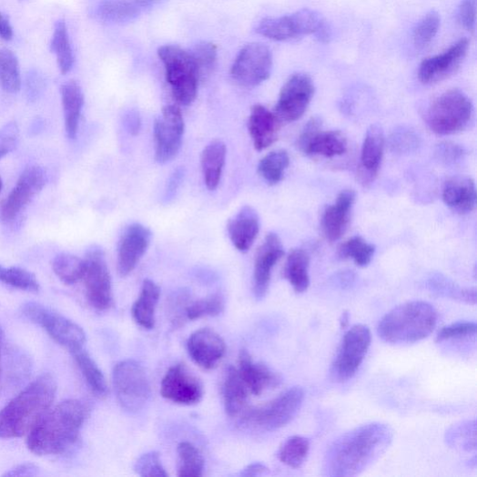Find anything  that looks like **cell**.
<instances>
[{
    "label": "cell",
    "mask_w": 477,
    "mask_h": 477,
    "mask_svg": "<svg viewBox=\"0 0 477 477\" xmlns=\"http://www.w3.org/2000/svg\"><path fill=\"white\" fill-rule=\"evenodd\" d=\"M18 141L19 127L16 123H9L0 130V158L12 152Z\"/></svg>",
    "instance_id": "obj_52"
},
{
    "label": "cell",
    "mask_w": 477,
    "mask_h": 477,
    "mask_svg": "<svg viewBox=\"0 0 477 477\" xmlns=\"http://www.w3.org/2000/svg\"><path fill=\"white\" fill-rule=\"evenodd\" d=\"M281 123L276 115L262 105H255L249 119V131L255 148L262 151L278 138Z\"/></svg>",
    "instance_id": "obj_26"
},
{
    "label": "cell",
    "mask_w": 477,
    "mask_h": 477,
    "mask_svg": "<svg viewBox=\"0 0 477 477\" xmlns=\"http://www.w3.org/2000/svg\"><path fill=\"white\" fill-rule=\"evenodd\" d=\"M191 360L204 370L215 369L226 352L224 340L210 329L195 331L188 340Z\"/></svg>",
    "instance_id": "obj_22"
},
{
    "label": "cell",
    "mask_w": 477,
    "mask_h": 477,
    "mask_svg": "<svg viewBox=\"0 0 477 477\" xmlns=\"http://www.w3.org/2000/svg\"><path fill=\"white\" fill-rule=\"evenodd\" d=\"M385 137L382 128L374 125L371 126L365 136L362 152L361 166L362 168L370 177H376L384 154Z\"/></svg>",
    "instance_id": "obj_32"
},
{
    "label": "cell",
    "mask_w": 477,
    "mask_h": 477,
    "mask_svg": "<svg viewBox=\"0 0 477 477\" xmlns=\"http://www.w3.org/2000/svg\"><path fill=\"white\" fill-rule=\"evenodd\" d=\"M2 188H3V180L2 178H0V191H2Z\"/></svg>",
    "instance_id": "obj_63"
},
{
    "label": "cell",
    "mask_w": 477,
    "mask_h": 477,
    "mask_svg": "<svg viewBox=\"0 0 477 477\" xmlns=\"http://www.w3.org/2000/svg\"><path fill=\"white\" fill-rule=\"evenodd\" d=\"M256 31L275 42H288L308 35H316L322 41L329 38L326 21L321 15L310 9H302L289 15L264 18L257 25Z\"/></svg>",
    "instance_id": "obj_6"
},
{
    "label": "cell",
    "mask_w": 477,
    "mask_h": 477,
    "mask_svg": "<svg viewBox=\"0 0 477 477\" xmlns=\"http://www.w3.org/2000/svg\"><path fill=\"white\" fill-rule=\"evenodd\" d=\"M157 56L165 66L175 100L182 106L191 105L197 97L200 77L189 52L177 46H165L158 48Z\"/></svg>",
    "instance_id": "obj_7"
},
{
    "label": "cell",
    "mask_w": 477,
    "mask_h": 477,
    "mask_svg": "<svg viewBox=\"0 0 477 477\" xmlns=\"http://www.w3.org/2000/svg\"><path fill=\"white\" fill-rule=\"evenodd\" d=\"M473 105L462 91L453 89L435 98L426 111L429 129L439 136H452L466 130L473 121Z\"/></svg>",
    "instance_id": "obj_5"
},
{
    "label": "cell",
    "mask_w": 477,
    "mask_h": 477,
    "mask_svg": "<svg viewBox=\"0 0 477 477\" xmlns=\"http://www.w3.org/2000/svg\"><path fill=\"white\" fill-rule=\"evenodd\" d=\"M476 324L473 322H457L444 327L437 334L435 341L441 343L446 340L473 337L476 334Z\"/></svg>",
    "instance_id": "obj_50"
},
{
    "label": "cell",
    "mask_w": 477,
    "mask_h": 477,
    "mask_svg": "<svg viewBox=\"0 0 477 477\" xmlns=\"http://www.w3.org/2000/svg\"><path fill=\"white\" fill-rule=\"evenodd\" d=\"M309 268L310 257L304 249H297L290 252L286 263L285 277L298 294L306 292L310 287Z\"/></svg>",
    "instance_id": "obj_34"
},
{
    "label": "cell",
    "mask_w": 477,
    "mask_h": 477,
    "mask_svg": "<svg viewBox=\"0 0 477 477\" xmlns=\"http://www.w3.org/2000/svg\"><path fill=\"white\" fill-rule=\"evenodd\" d=\"M429 289L440 297L459 300L471 305L476 303V289H462L442 275H434L428 282Z\"/></svg>",
    "instance_id": "obj_38"
},
{
    "label": "cell",
    "mask_w": 477,
    "mask_h": 477,
    "mask_svg": "<svg viewBox=\"0 0 477 477\" xmlns=\"http://www.w3.org/2000/svg\"><path fill=\"white\" fill-rule=\"evenodd\" d=\"M458 19L466 30L474 32L476 25V0H462L458 11Z\"/></svg>",
    "instance_id": "obj_53"
},
{
    "label": "cell",
    "mask_w": 477,
    "mask_h": 477,
    "mask_svg": "<svg viewBox=\"0 0 477 477\" xmlns=\"http://www.w3.org/2000/svg\"><path fill=\"white\" fill-rule=\"evenodd\" d=\"M314 93V84L310 76L294 74L283 86L274 114L281 124L298 121L305 114Z\"/></svg>",
    "instance_id": "obj_14"
},
{
    "label": "cell",
    "mask_w": 477,
    "mask_h": 477,
    "mask_svg": "<svg viewBox=\"0 0 477 477\" xmlns=\"http://www.w3.org/2000/svg\"><path fill=\"white\" fill-rule=\"evenodd\" d=\"M140 9L131 0H102L97 15L105 22L113 24H126L136 20Z\"/></svg>",
    "instance_id": "obj_35"
},
{
    "label": "cell",
    "mask_w": 477,
    "mask_h": 477,
    "mask_svg": "<svg viewBox=\"0 0 477 477\" xmlns=\"http://www.w3.org/2000/svg\"><path fill=\"white\" fill-rule=\"evenodd\" d=\"M238 373L249 391L260 395L265 391L279 386L282 382L277 375L266 365L255 363L248 350H242L238 355Z\"/></svg>",
    "instance_id": "obj_25"
},
{
    "label": "cell",
    "mask_w": 477,
    "mask_h": 477,
    "mask_svg": "<svg viewBox=\"0 0 477 477\" xmlns=\"http://www.w3.org/2000/svg\"><path fill=\"white\" fill-rule=\"evenodd\" d=\"M5 333L2 327H0V389L3 388L5 381V355H6Z\"/></svg>",
    "instance_id": "obj_56"
},
{
    "label": "cell",
    "mask_w": 477,
    "mask_h": 477,
    "mask_svg": "<svg viewBox=\"0 0 477 477\" xmlns=\"http://www.w3.org/2000/svg\"><path fill=\"white\" fill-rule=\"evenodd\" d=\"M161 296V289L153 281H144L141 293L134 303L132 315L134 320L145 330H152L155 326V311Z\"/></svg>",
    "instance_id": "obj_30"
},
{
    "label": "cell",
    "mask_w": 477,
    "mask_h": 477,
    "mask_svg": "<svg viewBox=\"0 0 477 477\" xmlns=\"http://www.w3.org/2000/svg\"><path fill=\"white\" fill-rule=\"evenodd\" d=\"M161 394L164 399L179 405H195L204 396V387L184 364H178L169 369L163 379Z\"/></svg>",
    "instance_id": "obj_17"
},
{
    "label": "cell",
    "mask_w": 477,
    "mask_h": 477,
    "mask_svg": "<svg viewBox=\"0 0 477 477\" xmlns=\"http://www.w3.org/2000/svg\"><path fill=\"white\" fill-rule=\"evenodd\" d=\"M468 50V39L462 38L444 53L423 60L419 68L421 84L430 86L444 81L460 67Z\"/></svg>",
    "instance_id": "obj_19"
},
{
    "label": "cell",
    "mask_w": 477,
    "mask_h": 477,
    "mask_svg": "<svg viewBox=\"0 0 477 477\" xmlns=\"http://www.w3.org/2000/svg\"><path fill=\"white\" fill-rule=\"evenodd\" d=\"M227 156L226 145L213 141L204 149L201 157L205 184L209 190H216L220 183Z\"/></svg>",
    "instance_id": "obj_31"
},
{
    "label": "cell",
    "mask_w": 477,
    "mask_h": 477,
    "mask_svg": "<svg viewBox=\"0 0 477 477\" xmlns=\"http://www.w3.org/2000/svg\"><path fill=\"white\" fill-rule=\"evenodd\" d=\"M61 96L66 136L73 140L77 135L85 96L81 86L75 81H70L62 86Z\"/></svg>",
    "instance_id": "obj_28"
},
{
    "label": "cell",
    "mask_w": 477,
    "mask_h": 477,
    "mask_svg": "<svg viewBox=\"0 0 477 477\" xmlns=\"http://www.w3.org/2000/svg\"><path fill=\"white\" fill-rule=\"evenodd\" d=\"M269 469L262 463H252L242 472V476H259L267 473Z\"/></svg>",
    "instance_id": "obj_58"
},
{
    "label": "cell",
    "mask_w": 477,
    "mask_h": 477,
    "mask_svg": "<svg viewBox=\"0 0 477 477\" xmlns=\"http://www.w3.org/2000/svg\"><path fill=\"white\" fill-rule=\"evenodd\" d=\"M22 79L17 56L8 49L0 50V86L11 94L21 89Z\"/></svg>",
    "instance_id": "obj_39"
},
{
    "label": "cell",
    "mask_w": 477,
    "mask_h": 477,
    "mask_svg": "<svg viewBox=\"0 0 477 477\" xmlns=\"http://www.w3.org/2000/svg\"><path fill=\"white\" fill-rule=\"evenodd\" d=\"M37 470L33 463H24L11 469L5 476H33L37 473Z\"/></svg>",
    "instance_id": "obj_55"
},
{
    "label": "cell",
    "mask_w": 477,
    "mask_h": 477,
    "mask_svg": "<svg viewBox=\"0 0 477 477\" xmlns=\"http://www.w3.org/2000/svg\"><path fill=\"white\" fill-rule=\"evenodd\" d=\"M14 31L10 21L6 16L0 13V37L10 41L13 38Z\"/></svg>",
    "instance_id": "obj_57"
},
{
    "label": "cell",
    "mask_w": 477,
    "mask_h": 477,
    "mask_svg": "<svg viewBox=\"0 0 477 477\" xmlns=\"http://www.w3.org/2000/svg\"><path fill=\"white\" fill-rule=\"evenodd\" d=\"M57 385L54 377L45 374L23 390L0 411V439H18L51 409Z\"/></svg>",
    "instance_id": "obj_3"
},
{
    "label": "cell",
    "mask_w": 477,
    "mask_h": 477,
    "mask_svg": "<svg viewBox=\"0 0 477 477\" xmlns=\"http://www.w3.org/2000/svg\"><path fill=\"white\" fill-rule=\"evenodd\" d=\"M225 299L222 295L215 294L207 299L190 303L186 308L187 320L194 321L207 316H217L223 312Z\"/></svg>",
    "instance_id": "obj_47"
},
{
    "label": "cell",
    "mask_w": 477,
    "mask_h": 477,
    "mask_svg": "<svg viewBox=\"0 0 477 477\" xmlns=\"http://www.w3.org/2000/svg\"><path fill=\"white\" fill-rule=\"evenodd\" d=\"M127 123L129 129L131 130V133L137 134L139 132L140 121L139 117L137 115L131 116Z\"/></svg>",
    "instance_id": "obj_61"
},
{
    "label": "cell",
    "mask_w": 477,
    "mask_h": 477,
    "mask_svg": "<svg viewBox=\"0 0 477 477\" xmlns=\"http://www.w3.org/2000/svg\"><path fill=\"white\" fill-rule=\"evenodd\" d=\"M393 439L391 428L372 422L340 435L329 448L324 471L329 476H354L361 473L389 449Z\"/></svg>",
    "instance_id": "obj_1"
},
{
    "label": "cell",
    "mask_w": 477,
    "mask_h": 477,
    "mask_svg": "<svg viewBox=\"0 0 477 477\" xmlns=\"http://www.w3.org/2000/svg\"><path fill=\"white\" fill-rule=\"evenodd\" d=\"M435 155L441 163L453 166L463 160L466 151L460 145L443 142L436 147Z\"/></svg>",
    "instance_id": "obj_51"
},
{
    "label": "cell",
    "mask_w": 477,
    "mask_h": 477,
    "mask_svg": "<svg viewBox=\"0 0 477 477\" xmlns=\"http://www.w3.org/2000/svg\"><path fill=\"white\" fill-rule=\"evenodd\" d=\"M354 202L355 192L345 189L340 193L337 201L326 209L322 218V228L329 241L340 240L346 232Z\"/></svg>",
    "instance_id": "obj_23"
},
{
    "label": "cell",
    "mask_w": 477,
    "mask_h": 477,
    "mask_svg": "<svg viewBox=\"0 0 477 477\" xmlns=\"http://www.w3.org/2000/svg\"><path fill=\"white\" fill-rule=\"evenodd\" d=\"M310 452V442L305 437L294 435L278 452V459L284 464L298 469L305 462Z\"/></svg>",
    "instance_id": "obj_42"
},
{
    "label": "cell",
    "mask_w": 477,
    "mask_h": 477,
    "mask_svg": "<svg viewBox=\"0 0 477 477\" xmlns=\"http://www.w3.org/2000/svg\"><path fill=\"white\" fill-rule=\"evenodd\" d=\"M51 50L56 56L58 67L61 73L66 75L70 72L74 65V55L67 27L64 20H58L56 23L51 43Z\"/></svg>",
    "instance_id": "obj_37"
},
{
    "label": "cell",
    "mask_w": 477,
    "mask_h": 477,
    "mask_svg": "<svg viewBox=\"0 0 477 477\" xmlns=\"http://www.w3.org/2000/svg\"><path fill=\"white\" fill-rule=\"evenodd\" d=\"M189 54L200 79L209 75L215 68L218 60V48L214 44L198 43L189 51Z\"/></svg>",
    "instance_id": "obj_45"
},
{
    "label": "cell",
    "mask_w": 477,
    "mask_h": 477,
    "mask_svg": "<svg viewBox=\"0 0 477 477\" xmlns=\"http://www.w3.org/2000/svg\"><path fill=\"white\" fill-rule=\"evenodd\" d=\"M182 178H183L182 170H178L177 172H175V174L171 178V180L168 186L167 197L173 196L175 194L178 186L180 185Z\"/></svg>",
    "instance_id": "obj_59"
},
{
    "label": "cell",
    "mask_w": 477,
    "mask_h": 477,
    "mask_svg": "<svg viewBox=\"0 0 477 477\" xmlns=\"http://www.w3.org/2000/svg\"><path fill=\"white\" fill-rule=\"evenodd\" d=\"M272 66L270 50L261 44H250L235 58L230 75L237 85L254 88L267 81L271 74Z\"/></svg>",
    "instance_id": "obj_12"
},
{
    "label": "cell",
    "mask_w": 477,
    "mask_h": 477,
    "mask_svg": "<svg viewBox=\"0 0 477 477\" xmlns=\"http://www.w3.org/2000/svg\"><path fill=\"white\" fill-rule=\"evenodd\" d=\"M440 14L431 11L428 13L417 25L413 32V43L418 49H424L432 41L441 27Z\"/></svg>",
    "instance_id": "obj_46"
},
{
    "label": "cell",
    "mask_w": 477,
    "mask_h": 477,
    "mask_svg": "<svg viewBox=\"0 0 477 477\" xmlns=\"http://www.w3.org/2000/svg\"><path fill=\"white\" fill-rule=\"evenodd\" d=\"M151 231L139 223L129 225L119 238L117 246V271L122 277L129 275L146 254Z\"/></svg>",
    "instance_id": "obj_20"
},
{
    "label": "cell",
    "mask_w": 477,
    "mask_h": 477,
    "mask_svg": "<svg viewBox=\"0 0 477 477\" xmlns=\"http://www.w3.org/2000/svg\"><path fill=\"white\" fill-rule=\"evenodd\" d=\"M113 385L119 405L129 412H138L150 399L148 377L143 366L136 360H125L115 366Z\"/></svg>",
    "instance_id": "obj_8"
},
{
    "label": "cell",
    "mask_w": 477,
    "mask_h": 477,
    "mask_svg": "<svg viewBox=\"0 0 477 477\" xmlns=\"http://www.w3.org/2000/svg\"><path fill=\"white\" fill-rule=\"evenodd\" d=\"M46 171L37 166L29 167L20 176L16 186L0 208V220L10 222L32 201V198L46 187Z\"/></svg>",
    "instance_id": "obj_16"
},
{
    "label": "cell",
    "mask_w": 477,
    "mask_h": 477,
    "mask_svg": "<svg viewBox=\"0 0 477 477\" xmlns=\"http://www.w3.org/2000/svg\"><path fill=\"white\" fill-rule=\"evenodd\" d=\"M259 229V217L251 207L243 208L228 224V232L232 245L237 250L243 253L252 248Z\"/></svg>",
    "instance_id": "obj_24"
},
{
    "label": "cell",
    "mask_w": 477,
    "mask_h": 477,
    "mask_svg": "<svg viewBox=\"0 0 477 477\" xmlns=\"http://www.w3.org/2000/svg\"><path fill=\"white\" fill-rule=\"evenodd\" d=\"M53 269L66 285H74L83 280L86 260L70 254H60L53 261Z\"/></svg>",
    "instance_id": "obj_40"
},
{
    "label": "cell",
    "mask_w": 477,
    "mask_h": 477,
    "mask_svg": "<svg viewBox=\"0 0 477 477\" xmlns=\"http://www.w3.org/2000/svg\"><path fill=\"white\" fill-rule=\"evenodd\" d=\"M185 122L181 109L174 105L164 107L154 126L155 158L166 165L177 157L183 141Z\"/></svg>",
    "instance_id": "obj_13"
},
{
    "label": "cell",
    "mask_w": 477,
    "mask_h": 477,
    "mask_svg": "<svg viewBox=\"0 0 477 477\" xmlns=\"http://www.w3.org/2000/svg\"><path fill=\"white\" fill-rule=\"evenodd\" d=\"M443 201L454 212L465 215L474 211L477 202L473 179L458 176L449 179L443 188Z\"/></svg>",
    "instance_id": "obj_27"
},
{
    "label": "cell",
    "mask_w": 477,
    "mask_h": 477,
    "mask_svg": "<svg viewBox=\"0 0 477 477\" xmlns=\"http://www.w3.org/2000/svg\"><path fill=\"white\" fill-rule=\"evenodd\" d=\"M22 312L27 320L41 326L55 341L70 351L84 347L86 341L84 330L65 316L36 302L25 303Z\"/></svg>",
    "instance_id": "obj_11"
},
{
    "label": "cell",
    "mask_w": 477,
    "mask_h": 477,
    "mask_svg": "<svg viewBox=\"0 0 477 477\" xmlns=\"http://www.w3.org/2000/svg\"><path fill=\"white\" fill-rule=\"evenodd\" d=\"M371 340L370 330L365 325H355L345 333L330 369L335 382L342 383L353 378L364 362Z\"/></svg>",
    "instance_id": "obj_10"
},
{
    "label": "cell",
    "mask_w": 477,
    "mask_h": 477,
    "mask_svg": "<svg viewBox=\"0 0 477 477\" xmlns=\"http://www.w3.org/2000/svg\"><path fill=\"white\" fill-rule=\"evenodd\" d=\"M70 352L92 391L100 399H105L108 392L107 381L93 358L84 347L73 350Z\"/></svg>",
    "instance_id": "obj_33"
},
{
    "label": "cell",
    "mask_w": 477,
    "mask_h": 477,
    "mask_svg": "<svg viewBox=\"0 0 477 477\" xmlns=\"http://www.w3.org/2000/svg\"><path fill=\"white\" fill-rule=\"evenodd\" d=\"M305 392L296 386L286 391L270 402L244 412V421L259 429L275 431L288 425L299 413Z\"/></svg>",
    "instance_id": "obj_9"
},
{
    "label": "cell",
    "mask_w": 477,
    "mask_h": 477,
    "mask_svg": "<svg viewBox=\"0 0 477 477\" xmlns=\"http://www.w3.org/2000/svg\"><path fill=\"white\" fill-rule=\"evenodd\" d=\"M178 453L179 457L178 476H203L205 460L200 451L191 443L184 441L178 445Z\"/></svg>",
    "instance_id": "obj_41"
},
{
    "label": "cell",
    "mask_w": 477,
    "mask_h": 477,
    "mask_svg": "<svg viewBox=\"0 0 477 477\" xmlns=\"http://www.w3.org/2000/svg\"><path fill=\"white\" fill-rule=\"evenodd\" d=\"M349 321H350V314L347 310H345L342 312L340 316V320L341 330H346L348 328Z\"/></svg>",
    "instance_id": "obj_62"
},
{
    "label": "cell",
    "mask_w": 477,
    "mask_h": 477,
    "mask_svg": "<svg viewBox=\"0 0 477 477\" xmlns=\"http://www.w3.org/2000/svg\"><path fill=\"white\" fill-rule=\"evenodd\" d=\"M437 324V311L428 302L411 301L393 308L379 323L378 334L391 344H411L428 338Z\"/></svg>",
    "instance_id": "obj_4"
},
{
    "label": "cell",
    "mask_w": 477,
    "mask_h": 477,
    "mask_svg": "<svg viewBox=\"0 0 477 477\" xmlns=\"http://www.w3.org/2000/svg\"><path fill=\"white\" fill-rule=\"evenodd\" d=\"M285 255L279 236L269 233L258 249L254 265V294L257 299H263L269 290L271 272L275 265Z\"/></svg>",
    "instance_id": "obj_21"
},
{
    "label": "cell",
    "mask_w": 477,
    "mask_h": 477,
    "mask_svg": "<svg viewBox=\"0 0 477 477\" xmlns=\"http://www.w3.org/2000/svg\"><path fill=\"white\" fill-rule=\"evenodd\" d=\"M376 252V248L368 243L361 236L349 238L340 249L343 259H350L358 267H367L370 264Z\"/></svg>",
    "instance_id": "obj_43"
},
{
    "label": "cell",
    "mask_w": 477,
    "mask_h": 477,
    "mask_svg": "<svg viewBox=\"0 0 477 477\" xmlns=\"http://www.w3.org/2000/svg\"><path fill=\"white\" fill-rule=\"evenodd\" d=\"M419 146V136L413 130L409 128L396 130L391 137V147L395 152H411Z\"/></svg>",
    "instance_id": "obj_49"
},
{
    "label": "cell",
    "mask_w": 477,
    "mask_h": 477,
    "mask_svg": "<svg viewBox=\"0 0 477 477\" xmlns=\"http://www.w3.org/2000/svg\"><path fill=\"white\" fill-rule=\"evenodd\" d=\"M46 84L45 76L37 70H31L26 76V89L29 96H36L44 89Z\"/></svg>",
    "instance_id": "obj_54"
},
{
    "label": "cell",
    "mask_w": 477,
    "mask_h": 477,
    "mask_svg": "<svg viewBox=\"0 0 477 477\" xmlns=\"http://www.w3.org/2000/svg\"><path fill=\"white\" fill-rule=\"evenodd\" d=\"M299 149L307 155L326 157L340 156L347 151V139L340 131H322L320 118L314 117L306 125L298 142Z\"/></svg>",
    "instance_id": "obj_18"
},
{
    "label": "cell",
    "mask_w": 477,
    "mask_h": 477,
    "mask_svg": "<svg viewBox=\"0 0 477 477\" xmlns=\"http://www.w3.org/2000/svg\"><path fill=\"white\" fill-rule=\"evenodd\" d=\"M89 414V407L75 400L50 409L29 431L28 450L38 456L65 453L78 441Z\"/></svg>",
    "instance_id": "obj_2"
},
{
    "label": "cell",
    "mask_w": 477,
    "mask_h": 477,
    "mask_svg": "<svg viewBox=\"0 0 477 477\" xmlns=\"http://www.w3.org/2000/svg\"><path fill=\"white\" fill-rule=\"evenodd\" d=\"M0 282L23 291L37 292L39 290L36 276L21 268H6L0 265Z\"/></svg>",
    "instance_id": "obj_44"
},
{
    "label": "cell",
    "mask_w": 477,
    "mask_h": 477,
    "mask_svg": "<svg viewBox=\"0 0 477 477\" xmlns=\"http://www.w3.org/2000/svg\"><path fill=\"white\" fill-rule=\"evenodd\" d=\"M85 281L86 297L90 304L98 310H106L112 305L111 276L104 251L95 246L86 258Z\"/></svg>",
    "instance_id": "obj_15"
},
{
    "label": "cell",
    "mask_w": 477,
    "mask_h": 477,
    "mask_svg": "<svg viewBox=\"0 0 477 477\" xmlns=\"http://www.w3.org/2000/svg\"><path fill=\"white\" fill-rule=\"evenodd\" d=\"M137 6L141 9L150 8L157 4L160 3L161 0H134Z\"/></svg>",
    "instance_id": "obj_60"
},
{
    "label": "cell",
    "mask_w": 477,
    "mask_h": 477,
    "mask_svg": "<svg viewBox=\"0 0 477 477\" xmlns=\"http://www.w3.org/2000/svg\"><path fill=\"white\" fill-rule=\"evenodd\" d=\"M137 473L143 477H167L160 454L150 452L142 455L136 463Z\"/></svg>",
    "instance_id": "obj_48"
},
{
    "label": "cell",
    "mask_w": 477,
    "mask_h": 477,
    "mask_svg": "<svg viewBox=\"0 0 477 477\" xmlns=\"http://www.w3.org/2000/svg\"><path fill=\"white\" fill-rule=\"evenodd\" d=\"M224 405L229 417L244 414L248 410L249 389L238 370L230 367L223 386Z\"/></svg>",
    "instance_id": "obj_29"
},
{
    "label": "cell",
    "mask_w": 477,
    "mask_h": 477,
    "mask_svg": "<svg viewBox=\"0 0 477 477\" xmlns=\"http://www.w3.org/2000/svg\"><path fill=\"white\" fill-rule=\"evenodd\" d=\"M290 165V157L284 149L275 150L266 155L260 161L258 170L260 177L269 185L280 183Z\"/></svg>",
    "instance_id": "obj_36"
}]
</instances>
